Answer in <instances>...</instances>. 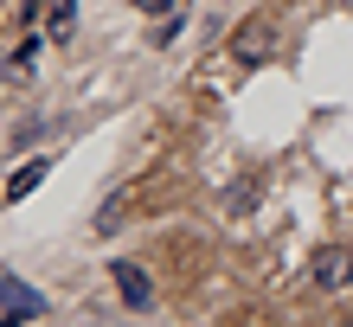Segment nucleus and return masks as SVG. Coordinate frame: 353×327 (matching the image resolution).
Returning a JSON list of instances; mask_svg holds the SVG:
<instances>
[{"label":"nucleus","instance_id":"nucleus-1","mask_svg":"<svg viewBox=\"0 0 353 327\" xmlns=\"http://www.w3.org/2000/svg\"><path fill=\"white\" fill-rule=\"evenodd\" d=\"M308 276H315V289L341 295L347 282H353V251H347V244H321V251H315V263H308Z\"/></svg>","mask_w":353,"mask_h":327},{"label":"nucleus","instance_id":"nucleus-2","mask_svg":"<svg viewBox=\"0 0 353 327\" xmlns=\"http://www.w3.org/2000/svg\"><path fill=\"white\" fill-rule=\"evenodd\" d=\"M270 52H276V26H270V19H244L238 39H232V58L238 65H263Z\"/></svg>","mask_w":353,"mask_h":327},{"label":"nucleus","instance_id":"nucleus-3","mask_svg":"<svg viewBox=\"0 0 353 327\" xmlns=\"http://www.w3.org/2000/svg\"><path fill=\"white\" fill-rule=\"evenodd\" d=\"M110 282L122 289V302H129V308H154V282H148V270H141V263L116 257V263H110Z\"/></svg>","mask_w":353,"mask_h":327},{"label":"nucleus","instance_id":"nucleus-4","mask_svg":"<svg viewBox=\"0 0 353 327\" xmlns=\"http://www.w3.org/2000/svg\"><path fill=\"white\" fill-rule=\"evenodd\" d=\"M0 295L13 302L7 315H19V321H32V315H46V295H26V289H19V282L7 276V270H0Z\"/></svg>","mask_w":353,"mask_h":327},{"label":"nucleus","instance_id":"nucleus-5","mask_svg":"<svg viewBox=\"0 0 353 327\" xmlns=\"http://www.w3.org/2000/svg\"><path fill=\"white\" fill-rule=\"evenodd\" d=\"M52 173V160H26V167H19L13 180H7V199H26L32 187H39V180H46Z\"/></svg>","mask_w":353,"mask_h":327},{"label":"nucleus","instance_id":"nucleus-6","mask_svg":"<svg viewBox=\"0 0 353 327\" xmlns=\"http://www.w3.org/2000/svg\"><path fill=\"white\" fill-rule=\"evenodd\" d=\"M135 7H141V13H168L174 0H135Z\"/></svg>","mask_w":353,"mask_h":327}]
</instances>
